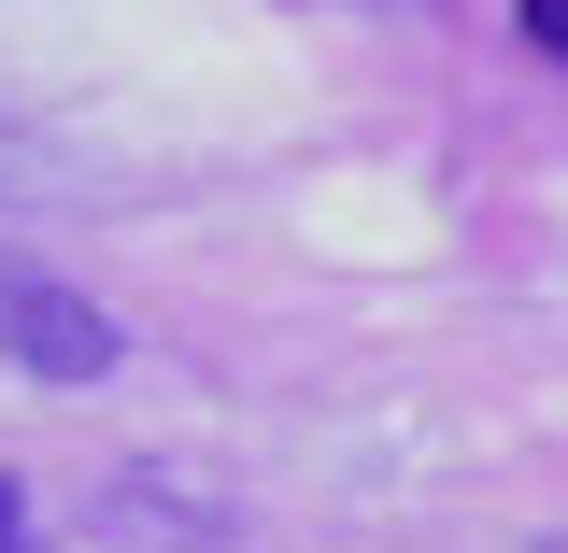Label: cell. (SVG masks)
Returning <instances> with one entry per match:
<instances>
[{
    "instance_id": "6da1fadb",
    "label": "cell",
    "mask_w": 568,
    "mask_h": 553,
    "mask_svg": "<svg viewBox=\"0 0 568 553\" xmlns=\"http://www.w3.org/2000/svg\"><path fill=\"white\" fill-rule=\"evenodd\" d=\"M0 355H14L29 383H100V369H114V313H100L85 284L0 256Z\"/></svg>"
},
{
    "instance_id": "7a4b0ae2",
    "label": "cell",
    "mask_w": 568,
    "mask_h": 553,
    "mask_svg": "<svg viewBox=\"0 0 568 553\" xmlns=\"http://www.w3.org/2000/svg\"><path fill=\"white\" fill-rule=\"evenodd\" d=\"M511 29H526V43H540V58L568 71V0H511Z\"/></svg>"
},
{
    "instance_id": "3957f363",
    "label": "cell",
    "mask_w": 568,
    "mask_h": 553,
    "mask_svg": "<svg viewBox=\"0 0 568 553\" xmlns=\"http://www.w3.org/2000/svg\"><path fill=\"white\" fill-rule=\"evenodd\" d=\"M14 525H29V496H14V483H0V540H14Z\"/></svg>"
},
{
    "instance_id": "277c9868",
    "label": "cell",
    "mask_w": 568,
    "mask_h": 553,
    "mask_svg": "<svg viewBox=\"0 0 568 553\" xmlns=\"http://www.w3.org/2000/svg\"><path fill=\"white\" fill-rule=\"evenodd\" d=\"M0 553H14V540H0Z\"/></svg>"
}]
</instances>
